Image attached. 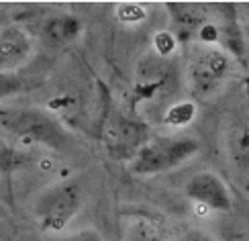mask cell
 I'll return each mask as SVG.
<instances>
[{
    "instance_id": "cell-3",
    "label": "cell",
    "mask_w": 249,
    "mask_h": 241,
    "mask_svg": "<svg viewBox=\"0 0 249 241\" xmlns=\"http://www.w3.org/2000/svg\"><path fill=\"white\" fill-rule=\"evenodd\" d=\"M2 125L23 141L43 143L49 148H64L68 143V135L59 127V123L35 109L8 111L2 114Z\"/></svg>"
},
{
    "instance_id": "cell-7",
    "label": "cell",
    "mask_w": 249,
    "mask_h": 241,
    "mask_svg": "<svg viewBox=\"0 0 249 241\" xmlns=\"http://www.w3.org/2000/svg\"><path fill=\"white\" fill-rule=\"evenodd\" d=\"M33 54V39L23 27L10 25L0 31V74L18 70Z\"/></svg>"
},
{
    "instance_id": "cell-6",
    "label": "cell",
    "mask_w": 249,
    "mask_h": 241,
    "mask_svg": "<svg viewBox=\"0 0 249 241\" xmlns=\"http://www.w3.org/2000/svg\"><path fill=\"white\" fill-rule=\"evenodd\" d=\"M186 196L198 208L211 213H227L233 206L229 188L213 172H200L192 176L186 184Z\"/></svg>"
},
{
    "instance_id": "cell-10",
    "label": "cell",
    "mask_w": 249,
    "mask_h": 241,
    "mask_svg": "<svg viewBox=\"0 0 249 241\" xmlns=\"http://www.w3.org/2000/svg\"><path fill=\"white\" fill-rule=\"evenodd\" d=\"M229 151H231V160L237 166V170L243 174H249V121L243 123L233 133Z\"/></svg>"
},
{
    "instance_id": "cell-8",
    "label": "cell",
    "mask_w": 249,
    "mask_h": 241,
    "mask_svg": "<svg viewBox=\"0 0 249 241\" xmlns=\"http://www.w3.org/2000/svg\"><path fill=\"white\" fill-rule=\"evenodd\" d=\"M82 23L74 15L51 17L43 27V39L53 47H68L80 37Z\"/></svg>"
},
{
    "instance_id": "cell-19",
    "label": "cell",
    "mask_w": 249,
    "mask_h": 241,
    "mask_svg": "<svg viewBox=\"0 0 249 241\" xmlns=\"http://www.w3.org/2000/svg\"><path fill=\"white\" fill-rule=\"evenodd\" d=\"M216 35H219V33H216V27H214V25H209V23H206V25L198 31V37H200L202 43H214Z\"/></svg>"
},
{
    "instance_id": "cell-14",
    "label": "cell",
    "mask_w": 249,
    "mask_h": 241,
    "mask_svg": "<svg viewBox=\"0 0 249 241\" xmlns=\"http://www.w3.org/2000/svg\"><path fill=\"white\" fill-rule=\"evenodd\" d=\"M23 160H25V155H20L17 149L8 148L6 143H0V174L13 170L18 164H23Z\"/></svg>"
},
{
    "instance_id": "cell-13",
    "label": "cell",
    "mask_w": 249,
    "mask_h": 241,
    "mask_svg": "<svg viewBox=\"0 0 249 241\" xmlns=\"http://www.w3.org/2000/svg\"><path fill=\"white\" fill-rule=\"evenodd\" d=\"M153 47L158 51V56L165 57V56H172L176 47H178V39L172 31H160V33H155L153 37Z\"/></svg>"
},
{
    "instance_id": "cell-16",
    "label": "cell",
    "mask_w": 249,
    "mask_h": 241,
    "mask_svg": "<svg viewBox=\"0 0 249 241\" xmlns=\"http://www.w3.org/2000/svg\"><path fill=\"white\" fill-rule=\"evenodd\" d=\"M129 241H163V237L149 225H137V229L131 233Z\"/></svg>"
},
{
    "instance_id": "cell-11",
    "label": "cell",
    "mask_w": 249,
    "mask_h": 241,
    "mask_svg": "<svg viewBox=\"0 0 249 241\" xmlns=\"http://www.w3.org/2000/svg\"><path fill=\"white\" fill-rule=\"evenodd\" d=\"M194 119H196V104L192 100H182V102L172 104V107L165 111L163 125L182 129V127H188Z\"/></svg>"
},
{
    "instance_id": "cell-4",
    "label": "cell",
    "mask_w": 249,
    "mask_h": 241,
    "mask_svg": "<svg viewBox=\"0 0 249 241\" xmlns=\"http://www.w3.org/2000/svg\"><path fill=\"white\" fill-rule=\"evenodd\" d=\"M231 68H233V61L223 49L204 47L190 61L188 74H190L192 92L200 98L211 96V94L219 90L223 86V82L229 78Z\"/></svg>"
},
{
    "instance_id": "cell-1",
    "label": "cell",
    "mask_w": 249,
    "mask_h": 241,
    "mask_svg": "<svg viewBox=\"0 0 249 241\" xmlns=\"http://www.w3.org/2000/svg\"><path fill=\"white\" fill-rule=\"evenodd\" d=\"M200 149L198 141L188 135H174L147 141L131 162V172L139 176L163 174L182 166Z\"/></svg>"
},
{
    "instance_id": "cell-17",
    "label": "cell",
    "mask_w": 249,
    "mask_h": 241,
    "mask_svg": "<svg viewBox=\"0 0 249 241\" xmlns=\"http://www.w3.org/2000/svg\"><path fill=\"white\" fill-rule=\"evenodd\" d=\"M64 241H105V237L98 231H94V229H84V231H78L74 235L66 237Z\"/></svg>"
},
{
    "instance_id": "cell-9",
    "label": "cell",
    "mask_w": 249,
    "mask_h": 241,
    "mask_svg": "<svg viewBox=\"0 0 249 241\" xmlns=\"http://www.w3.org/2000/svg\"><path fill=\"white\" fill-rule=\"evenodd\" d=\"M174 25L178 27V33H198L206 25V15L198 4L188 2H172L168 4Z\"/></svg>"
},
{
    "instance_id": "cell-5",
    "label": "cell",
    "mask_w": 249,
    "mask_h": 241,
    "mask_svg": "<svg viewBox=\"0 0 249 241\" xmlns=\"http://www.w3.org/2000/svg\"><path fill=\"white\" fill-rule=\"evenodd\" d=\"M145 143H147V127L137 121L112 117L105 129V145L115 160H135Z\"/></svg>"
},
{
    "instance_id": "cell-12",
    "label": "cell",
    "mask_w": 249,
    "mask_h": 241,
    "mask_svg": "<svg viewBox=\"0 0 249 241\" xmlns=\"http://www.w3.org/2000/svg\"><path fill=\"white\" fill-rule=\"evenodd\" d=\"M117 19L124 25H137L147 19V6L141 2H121L117 6Z\"/></svg>"
},
{
    "instance_id": "cell-2",
    "label": "cell",
    "mask_w": 249,
    "mask_h": 241,
    "mask_svg": "<svg viewBox=\"0 0 249 241\" xmlns=\"http://www.w3.org/2000/svg\"><path fill=\"white\" fill-rule=\"evenodd\" d=\"M84 184L82 180H66L47 188L35 201V215L43 231L59 233L70 225L82 204H84Z\"/></svg>"
},
{
    "instance_id": "cell-18",
    "label": "cell",
    "mask_w": 249,
    "mask_h": 241,
    "mask_svg": "<svg viewBox=\"0 0 249 241\" xmlns=\"http://www.w3.org/2000/svg\"><path fill=\"white\" fill-rule=\"evenodd\" d=\"M180 241H216V239L213 235H209V233L200 231V229H190V231H186L182 235Z\"/></svg>"
},
{
    "instance_id": "cell-15",
    "label": "cell",
    "mask_w": 249,
    "mask_h": 241,
    "mask_svg": "<svg viewBox=\"0 0 249 241\" xmlns=\"http://www.w3.org/2000/svg\"><path fill=\"white\" fill-rule=\"evenodd\" d=\"M23 88V80L13 74H0V98H6L10 94Z\"/></svg>"
}]
</instances>
